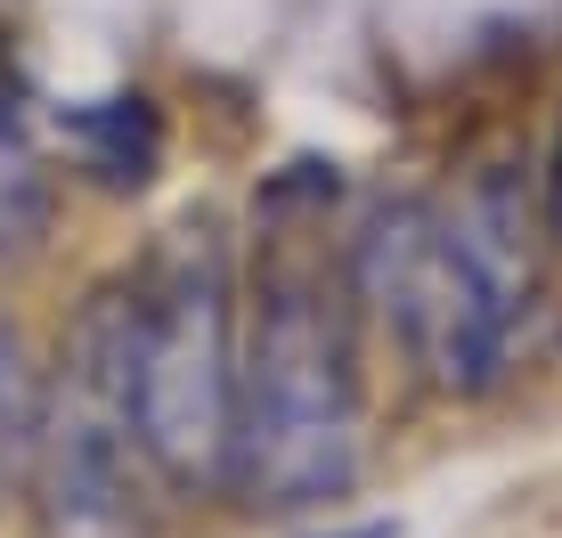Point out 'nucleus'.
Wrapping results in <instances>:
<instances>
[{"mask_svg": "<svg viewBox=\"0 0 562 538\" xmlns=\"http://www.w3.org/2000/svg\"><path fill=\"white\" fill-rule=\"evenodd\" d=\"M318 164H294L261 204V261L237 285V440L228 490L245 506H326L367 466L359 294L326 245Z\"/></svg>", "mask_w": 562, "mask_h": 538, "instance_id": "obj_1", "label": "nucleus"}, {"mask_svg": "<svg viewBox=\"0 0 562 538\" xmlns=\"http://www.w3.org/2000/svg\"><path fill=\"white\" fill-rule=\"evenodd\" d=\"M49 156H42V114H33V82L16 66L9 33H0V261H25L49 237Z\"/></svg>", "mask_w": 562, "mask_h": 538, "instance_id": "obj_5", "label": "nucleus"}, {"mask_svg": "<svg viewBox=\"0 0 562 538\" xmlns=\"http://www.w3.org/2000/svg\"><path fill=\"white\" fill-rule=\"evenodd\" d=\"M66 139H74V164L90 171L99 188H147L155 164H164V123H155L147 99H90L66 114Z\"/></svg>", "mask_w": 562, "mask_h": 538, "instance_id": "obj_6", "label": "nucleus"}, {"mask_svg": "<svg viewBox=\"0 0 562 538\" xmlns=\"http://www.w3.org/2000/svg\"><path fill=\"white\" fill-rule=\"evenodd\" d=\"M33 538H155V466L131 433L123 400V335H114V285L82 302L57 376L42 383L33 416Z\"/></svg>", "mask_w": 562, "mask_h": 538, "instance_id": "obj_4", "label": "nucleus"}, {"mask_svg": "<svg viewBox=\"0 0 562 538\" xmlns=\"http://www.w3.org/2000/svg\"><path fill=\"white\" fill-rule=\"evenodd\" d=\"M326 538H400V523H359V530H326Z\"/></svg>", "mask_w": 562, "mask_h": 538, "instance_id": "obj_9", "label": "nucleus"}, {"mask_svg": "<svg viewBox=\"0 0 562 538\" xmlns=\"http://www.w3.org/2000/svg\"><path fill=\"white\" fill-rule=\"evenodd\" d=\"M33 416H42V383L25 376V351H16V335L0 326V490L25 473L33 457Z\"/></svg>", "mask_w": 562, "mask_h": 538, "instance_id": "obj_7", "label": "nucleus"}, {"mask_svg": "<svg viewBox=\"0 0 562 538\" xmlns=\"http://www.w3.org/2000/svg\"><path fill=\"white\" fill-rule=\"evenodd\" d=\"M123 335V400L164 490H228L237 440V261L212 221L171 228L155 254L114 278Z\"/></svg>", "mask_w": 562, "mask_h": 538, "instance_id": "obj_3", "label": "nucleus"}, {"mask_svg": "<svg viewBox=\"0 0 562 538\" xmlns=\"http://www.w3.org/2000/svg\"><path fill=\"white\" fill-rule=\"evenodd\" d=\"M547 237L562 245V131H554V164H547Z\"/></svg>", "mask_w": 562, "mask_h": 538, "instance_id": "obj_8", "label": "nucleus"}, {"mask_svg": "<svg viewBox=\"0 0 562 538\" xmlns=\"http://www.w3.org/2000/svg\"><path fill=\"white\" fill-rule=\"evenodd\" d=\"M359 311L400 335V351L449 400H481L530 368L547 278L538 237L506 171H481L457 204L432 197H375L342 237Z\"/></svg>", "mask_w": 562, "mask_h": 538, "instance_id": "obj_2", "label": "nucleus"}]
</instances>
